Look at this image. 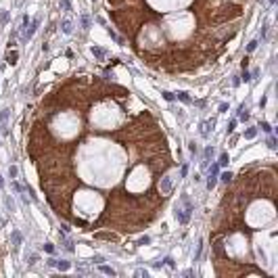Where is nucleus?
I'll use <instances>...</instances> for the list:
<instances>
[{
	"label": "nucleus",
	"mask_w": 278,
	"mask_h": 278,
	"mask_svg": "<svg viewBox=\"0 0 278 278\" xmlns=\"http://www.w3.org/2000/svg\"><path fill=\"white\" fill-rule=\"evenodd\" d=\"M255 134H257L255 128H249V130H245V138H255Z\"/></svg>",
	"instance_id": "obj_19"
},
{
	"label": "nucleus",
	"mask_w": 278,
	"mask_h": 278,
	"mask_svg": "<svg viewBox=\"0 0 278 278\" xmlns=\"http://www.w3.org/2000/svg\"><path fill=\"white\" fill-rule=\"evenodd\" d=\"M61 8H63V11H69V8H71V4H69V0H61Z\"/></svg>",
	"instance_id": "obj_24"
},
{
	"label": "nucleus",
	"mask_w": 278,
	"mask_h": 278,
	"mask_svg": "<svg viewBox=\"0 0 278 278\" xmlns=\"http://www.w3.org/2000/svg\"><path fill=\"white\" fill-rule=\"evenodd\" d=\"M226 111H228V105L222 103V105H220V113H226Z\"/></svg>",
	"instance_id": "obj_35"
},
{
	"label": "nucleus",
	"mask_w": 278,
	"mask_h": 278,
	"mask_svg": "<svg viewBox=\"0 0 278 278\" xmlns=\"http://www.w3.org/2000/svg\"><path fill=\"white\" fill-rule=\"evenodd\" d=\"M270 2H272V4H274V2H276V0H270Z\"/></svg>",
	"instance_id": "obj_39"
},
{
	"label": "nucleus",
	"mask_w": 278,
	"mask_h": 278,
	"mask_svg": "<svg viewBox=\"0 0 278 278\" xmlns=\"http://www.w3.org/2000/svg\"><path fill=\"white\" fill-rule=\"evenodd\" d=\"M101 272H103V274H109V276H115V270H113V268H109V266H101Z\"/></svg>",
	"instance_id": "obj_17"
},
{
	"label": "nucleus",
	"mask_w": 278,
	"mask_h": 278,
	"mask_svg": "<svg viewBox=\"0 0 278 278\" xmlns=\"http://www.w3.org/2000/svg\"><path fill=\"white\" fill-rule=\"evenodd\" d=\"M38 25H40V19H34V21H31V27L27 29V34H25V36H27V38H31V36H34V31L38 29Z\"/></svg>",
	"instance_id": "obj_10"
},
{
	"label": "nucleus",
	"mask_w": 278,
	"mask_h": 278,
	"mask_svg": "<svg viewBox=\"0 0 278 278\" xmlns=\"http://www.w3.org/2000/svg\"><path fill=\"white\" fill-rule=\"evenodd\" d=\"M44 251H46V253H55V245H50V243H44Z\"/></svg>",
	"instance_id": "obj_25"
},
{
	"label": "nucleus",
	"mask_w": 278,
	"mask_h": 278,
	"mask_svg": "<svg viewBox=\"0 0 278 278\" xmlns=\"http://www.w3.org/2000/svg\"><path fill=\"white\" fill-rule=\"evenodd\" d=\"M213 186H216V176H211V174H209V180H207V188L211 190Z\"/></svg>",
	"instance_id": "obj_23"
},
{
	"label": "nucleus",
	"mask_w": 278,
	"mask_h": 278,
	"mask_svg": "<svg viewBox=\"0 0 278 278\" xmlns=\"http://www.w3.org/2000/svg\"><path fill=\"white\" fill-rule=\"evenodd\" d=\"M182 203H184V207H178L176 209V220L182 224V226H186L188 224V220H190V216H192V203H190V199H188V197L184 194L182 197Z\"/></svg>",
	"instance_id": "obj_3"
},
{
	"label": "nucleus",
	"mask_w": 278,
	"mask_h": 278,
	"mask_svg": "<svg viewBox=\"0 0 278 278\" xmlns=\"http://www.w3.org/2000/svg\"><path fill=\"white\" fill-rule=\"evenodd\" d=\"M136 276H138V278H147L149 272H147V270H136Z\"/></svg>",
	"instance_id": "obj_29"
},
{
	"label": "nucleus",
	"mask_w": 278,
	"mask_h": 278,
	"mask_svg": "<svg viewBox=\"0 0 278 278\" xmlns=\"http://www.w3.org/2000/svg\"><path fill=\"white\" fill-rule=\"evenodd\" d=\"M213 125H216V121H213V119H209V121H203V125H201V134H203V136H209V132L213 130Z\"/></svg>",
	"instance_id": "obj_6"
},
{
	"label": "nucleus",
	"mask_w": 278,
	"mask_h": 278,
	"mask_svg": "<svg viewBox=\"0 0 278 278\" xmlns=\"http://www.w3.org/2000/svg\"><path fill=\"white\" fill-rule=\"evenodd\" d=\"M8 174H11V178H15V176H17V167H15V165L8 167Z\"/></svg>",
	"instance_id": "obj_33"
},
{
	"label": "nucleus",
	"mask_w": 278,
	"mask_h": 278,
	"mask_svg": "<svg viewBox=\"0 0 278 278\" xmlns=\"http://www.w3.org/2000/svg\"><path fill=\"white\" fill-rule=\"evenodd\" d=\"M268 147H270V149H276V138H274V136L268 138Z\"/></svg>",
	"instance_id": "obj_28"
},
{
	"label": "nucleus",
	"mask_w": 278,
	"mask_h": 278,
	"mask_svg": "<svg viewBox=\"0 0 278 278\" xmlns=\"http://www.w3.org/2000/svg\"><path fill=\"white\" fill-rule=\"evenodd\" d=\"M188 149H190V153H197V144H194V142H190V144H188Z\"/></svg>",
	"instance_id": "obj_37"
},
{
	"label": "nucleus",
	"mask_w": 278,
	"mask_h": 278,
	"mask_svg": "<svg viewBox=\"0 0 278 278\" xmlns=\"http://www.w3.org/2000/svg\"><path fill=\"white\" fill-rule=\"evenodd\" d=\"M238 115H240V119H243V121H247V119H249V111H247V107H245V105L238 109Z\"/></svg>",
	"instance_id": "obj_12"
},
{
	"label": "nucleus",
	"mask_w": 278,
	"mask_h": 278,
	"mask_svg": "<svg viewBox=\"0 0 278 278\" xmlns=\"http://www.w3.org/2000/svg\"><path fill=\"white\" fill-rule=\"evenodd\" d=\"M57 268H59L61 272H67L69 268H71V264H69V262H65V259H61V262H57Z\"/></svg>",
	"instance_id": "obj_11"
},
{
	"label": "nucleus",
	"mask_w": 278,
	"mask_h": 278,
	"mask_svg": "<svg viewBox=\"0 0 278 278\" xmlns=\"http://www.w3.org/2000/svg\"><path fill=\"white\" fill-rule=\"evenodd\" d=\"M178 98H180L182 103H190V96H188L186 92H178Z\"/></svg>",
	"instance_id": "obj_21"
},
{
	"label": "nucleus",
	"mask_w": 278,
	"mask_h": 278,
	"mask_svg": "<svg viewBox=\"0 0 278 278\" xmlns=\"http://www.w3.org/2000/svg\"><path fill=\"white\" fill-rule=\"evenodd\" d=\"M163 262H165V264H167V266H169V268H174V266H176V264H174V259H172V257H165V259H163Z\"/></svg>",
	"instance_id": "obj_32"
},
{
	"label": "nucleus",
	"mask_w": 278,
	"mask_h": 278,
	"mask_svg": "<svg viewBox=\"0 0 278 278\" xmlns=\"http://www.w3.org/2000/svg\"><path fill=\"white\" fill-rule=\"evenodd\" d=\"M259 128H262L264 132H272V128H270V123H268V121H262V123H259Z\"/></svg>",
	"instance_id": "obj_26"
},
{
	"label": "nucleus",
	"mask_w": 278,
	"mask_h": 278,
	"mask_svg": "<svg viewBox=\"0 0 278 278\" xmlns=\"http://www.w3.org/2000/svg\"><path fill=\"white\" fill-rule=\"evenodd\" d=\"M234 128H236V119H232V121L228 123V134H230V132H234Z\"/></svg>",
	"instance_id": "obj_30"
},
{
	"label": "nucleus",
	"mask_w": 278,
	"mask_h": 278,
	"mask_svg": "<svg viewBox=\"0 0 278 278\" xmlns=\"http://www.w3.org/2000/svg\"><path fill=\"white\" fill-rule=\"evenodd\" d=\"M13 245H15V247H19V245H21V234H19L17 230L13 232Z\"/></svg>",
	"instance_id": "obj_14"
},
{
	"label": "nucleus",
	"mask_w": 278,
	"mask_h": 278,
	"mask_svg": "<svg viewBox=\"0 0 278 278\" xmlns=\"http://www.w3.org/2000/svg\"><path fill=\"white\" fill-rule=\"evenodd\" d=\"M17 59H19V52L17 50H8L6 52V63L8 65H17Z\"/></svg>",
	"instance_id": "obj_7"
},
{
	"label": "nucleus",
	"mask_w": 278,
	"mask_h": 278,
	"mask_svg": "<svg viewBox=\"0 0 278 278\" xmlns=\"http://www.w3.org/2000/svg\"><path fill=\"white\" fill-rule=\"evenodd\" d=\"M82 27L84 29L90 27V17H88V15H82Z\"/></svg>",
	"instance_id": "obj_18"
},
{
	"label": "nucleus",
	"mask_w": 278,
	"mask_h": 278,
	"mask_svg": "<svg viewBox=\"0 0 278 278\" xmlns=\"http://www.w3.org/2000/svg\"><path fill=\"white\" fill-rule=\"evenodd\" d=\"M92 55L98 59V61H103L105 57H107V52H105V48H98V46H92Z\"/></svg>",
	"instance_id": "obj_8"
},
{
	"label": "nucleus",
	"mask_w": 278,
	"mask_h": 278,
	"mask_svg": "<svg viewBox=\"0 0 278 278\" xmlns=\"http://www.w3.org/2000/svg\"><path fill=\"white\" fill-rule=\"evenodd\" d=\"M243 79H245V82H251V79H253V75H251L247 69H243Z\"/></svg>",
	"instance_id": "obj_27"
},
{
	"label": "nucleus",
	"mask_w": 278,
	"mask_h": 278,
	"mask_svg": "<svg viewBox=\"0 0 278 278\" xmlns=\"http://www.w3.org/2000/svg\"><path fill=\"white\" fill-rule=\"evenodd\" d=\"M61 27H63V31H65V34H71V31H73V27H71V21H67V19L61 23Z\"/></svg>",
	"instance_id": "obj_13"
},
{
	"label": "nucleus",
	"mask_w": 278,
	"mask_h": 278,
	"mask_svg": "<svg viewBox=\"0 0 278 278\" xmlns=\"http://www.w3.org/2000/svg\"><path fill=\"white\" fill-rule=\"evenodd\" d=\"M228 161H230L228 153H222V155H220V161H218V163H220V165H228Z\"/></svg>",
	"instance_id": "obj_15"
},
{
	"label": "nucleus",
	"mask_w": 278,
	"mask_h": 278,
	"mask_svg": "<svg viewBox=\"0 0 278 278\" xmlns=\"http://www.w3.org/2000/svg\"><path fill=\"white\" fill-rule=\"evenodd\" d=\"M172 190H174V178L165 172L163 176L159 178V192H161V197H163V199H167V197L172 194Z\"/></svg>",
	"instance_id": "obj_4"
},
{
	"label": "nucleus",
	"mask_w": 278,
	"mask_h": 278,
	"mask_svg": "<svg viewBox=\"0 0 278 278\" xmlns=\"http://www.w3.org/2000/svg\"><path fill=\"white\" fill-rule=\"evenodd\" d=\"M163 98H165V101H169V103H172V101H174L176 96H174L172 92H163Z\"/></svg>",
	"instance_id": "obj_31"
},
{
	"label": "nucleus",
	"mask_w": 278,
	"mask_h": 278,
	"mask_svg": "<svg viewBox=\"0 0 278 278\" xmlns=\"http://www.w3.org/2000/svg\"><path fill=\"white\" fill-rule=\"evenodd\" d=\"M2 186H4V182H2V178H0V188H2Z\"/></svg>",
	"instance_id": "obj_38"
},
{
	"label": "nucleus",
	"mask_w": 278,
	"mask_h": 278,
	"mask_svg": "<svg viewBox=\"0 0 278 278\" xmlns=\"http://www.w3.org/2000/svg\"><path fill=\"white\" fill-rule=\"evenodd\" d=\"M213 155V147H207V149H205V161H203V163H207V159Z\"/></svg>",
	"instance_id": "obj_22"
},
{
	"label": "nucleus",
	"mask_w": 278,
	"mask_h": 278,
	"mask_svg": "<svg viewBox=\"0 0 278 278\" xmlns=\"http://www.w3.org/2000/svg\"><path fill=\"white\" fill-rule=\"evenodd\" d=\"M149 243H151L149 236H142V238H140V245H149Z\"/></svg>",
	"instance_id": "obj_36"
},
{
	"label": "nucleus",
	"mask_w": 278,
	"mask_h": 278,
	"mask_svg": "<svg viewBox=\"0 0 278 278\" xmlns=\"http://www.w3.org/2000/svg\"><path fill=\"white\" fill-rule=\"evenodd\" d=\"M94 236H96V238H105V240H115V238H117L113 232H96Z\"/></svg>",
	"instance_id": "obj_9"
},
{
	"label": "nucleus",
	"mask_w": 278,
	"mask_h": 278,
	"mask_svg": "<svg viewBox=\"0 0 278 278\" xmlns=\"http://www.w3.org/2000/svg\"><path fill=\"white\" fill-rule=\"evenodd\" d=\"M27 155L57 216L79 228L134 234L163 205L174 167L161 123L123 86L75 75L34 115Z\"/></svg>",
	"instance_id": "obj_1"
},
{
	"label": "nucleus",
	"mask_w": 278,
	"mask_h": 278,
	"mask_svg": "<svg viewBox=\"0 0 278 278\" xmlns=\"http://www.w3.org/2000/svg\"><path fill=\"white\" fill-rule=\"evenodd\" d=\"M111 19L155 69L192 71L234 38L245 0H109Z\"/></svg>",
	"instance_id": "obj_2"
},
{
	"label": "nucleus",
	"mask_w": 278,
	"mask_h": 278,
	"mask_svg": "<svg viewBox=\"0 0 278 278\" xmlns=\"http://www.w3.org/2000/svg\"><path fill=\"white\" fill-rule=\"evenodd\" d=\"M8 113H11L8 109H4L2 113H0V132H2L4 136L8 134Z\"/></svg>",
	"instance_id": "obj_5"
},
{
	"label": "nucleus",
	"mask_w": 278,
	"mask_h": 278,
	"mask_svg": "<svg viewBox=\"0 0 278 278\" xmlns=\"http://www.w3.org/2000/svg\"><path fill=\"white\" fill-rule=\"evenodd\" d=\"M186 174H188V165H182V169H180V176H182V178H184V176H186Z\"/></svg>",
	"instance_id": "obj_34"
},
{
	"label": "nucleus",
	"mask_w": 278,
	"mask_h": 278,
	"mask_svg": "<svg viewBox=\"0 0 278 278\" xmlns=\"http://www.w3.org/2000/svg\"><path fill=\"white\" fill-rule=\"evenodd\" d=\"M232 178H234V176H232L230 172H224V174H222V182H226V184H230V182H232Z\"/></svg>",
	"instance_id": "obj_16"
},
{
	"label": "nucleus",
	"mask_w": 278,
	"mask_h": 278,
	"mask_svg": "<svg viewBox=\"0 0 278 278\" xmlns=\"http://www.w3.org/2000/svg\"><path fill=\"white\" fill-rule=\"evenodd\" d=\"M257 44H259V42H257V40H251V42H249V44H247V50H249V52H253V50H255V48H257Z\"/></svg>",
	"instance_id": "obj_20"
}]
</instances>
